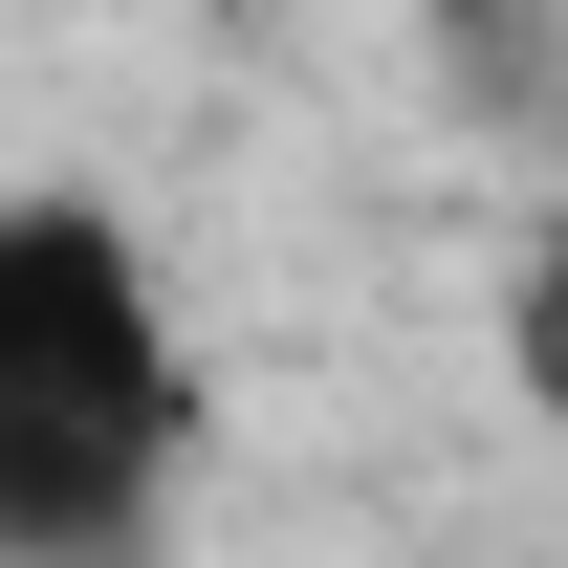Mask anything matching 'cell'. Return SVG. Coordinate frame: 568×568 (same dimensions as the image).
Masks as SVG:
<instances>
[{
    "label": "cell",
    "instance_id": "obj_1",
    "mask_svg": "<svg viewBox=\"0 0 568 568\" xmlns=\"http://www.w3.org/2000/svg\"><path fill=\"white\" fill-rule=\"evenodd\" d=\"M197 459L175 284L110 197H0V568H110Z\"/></svg>",
    "mask_w": 568,
    "mask_h": 568
},
{
    "label": "cell",
    "instance_id": "obj_2",
    "mask_svg": "<svg viewBox=\"0 0 568 568\" xmlns=\"http://www.w3.org/2000/svg\"><path fill=\"white\" fill-rule=\"evenodd\" d=\"M503 351H525V394H547V416H568V219H547V241H525V284H503Z\"/></svg>",
    "mask_w": 568,
    "mask_h": 568
}]
</instances>
